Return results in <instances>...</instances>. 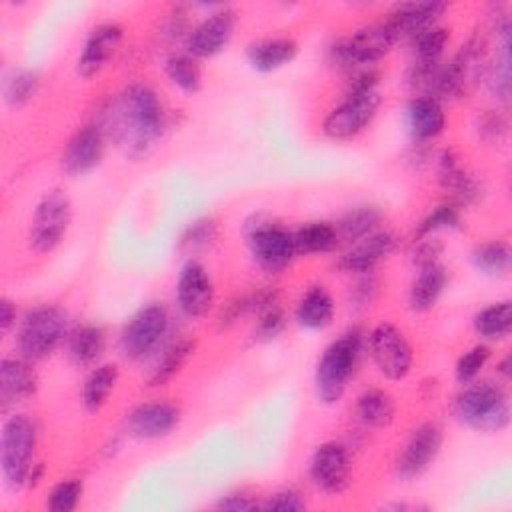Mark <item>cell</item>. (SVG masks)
<instances>
[{"instance_id": "cell-48", "label": "cell", "mask_w": 512, "mask_h": 512, "mask_svg": "<svg viewBox=\"0 0 512 512\" xmlns=\"http://www.w3.org/2000/svg\"><path fill=\"white\" fill-rule=\"evenodd\" d=\"M18 324V312H16V304L8 298L2 296L0 298V332L2 336H8Z\"/></svg>"}, {"instance_id": "cell-6", "label": "cell", "mask_w": 512, "mask_h": 512, "mask_svg": "<svg viewBox=\"0 0 512 512\" xmlns=\"http://www.w3.org/2000/svg\"><path fill=\"white\" fill-rule=\"evenodd\" d=\"M36 444L38 428L28 414L14 412L4 418L0 430V468L10 490L26 488L30 470L36 464Z\"/></svg>"}, {"instance_id": "cell-31", "label": "cell", "mask_w": 512, "mask_h": 512, "mask_svg": "<svg viewBox=\"0 0 512 512\" xmlns=\"http://www.w3.org/2000/svg\"><path fill=\"white\" fill-rule=\"evenodd\" d=\"M472 330L486 344L506 340L512 332V302L504 298L480 308L472 316Z\"/></svg>"}, {"instance_id": "cell-30", "label": "cell", "mask_w": 512, "mask_h": 512, "mask_svg": "<svg viewBox=\"0 0 512 512\" xmlns=\"http://www.w3.org/2000/svg\"><path fill=\"white\" fill-rule=\"evenodd\" d=\"M118 378L120 370L114 362H100L90 368L80 390V402L88 414H96L108 404Z\"/></svg>"}, {"instance_id": "cell-2", "label": "cell", "mask_w": 512, "mask_h": 512, "mask_svg": "<svg viewBox=\"0 0 512 512\" xmlns=\"http://www.w3.org/2000/svg\"><path fill=\"white\" fill-rule=\"evenodd\" d=\"M364 350L366 332L358 326L348 328L322 350L314 368V394L320 404L334 406L344 398Z\"/></svg>"}, {"instance_id": "cell-17", "label": "cell", "mask_w": 512, "mask_h": 512, "mask_svg": "<svg viewBox=\"0 0 512 512\" xmlns=\"http://www.w3.org/2000/svg\"><path fill=\"white\" fill-rule=\"evenodd\" d=\"M434 170L440 188L450 196L448 202L456 204L460 210L474 206L484 198V184L470 170L460 164L458 154L452 148H442L434 154Z\"/></svg>"}, {"instance_id": "cell-34", "label": "cell", "mask_w": 512, "mask_h": 512, "mask_svg": "<svg viewBox=\"0 0 512 512\" xmlns=\"http://www.w3.org/2000/svg\"><path fill=\"white\" fill-rule=\"evenodd\" d=\"M164 74L172 86H176L184 94H198L204 84L202 68L194 56L186 50L170 52L164 58Z\"/></svg>"}, {"instance_id": "cell-37", "label": "cell", "mask_w": 512, "mask_h": 512, "mask_svg": "<svg viewBox=\"0 0 512 512\" xmlns=\"http://www.w3.org/2000/svg\"><path fill=\"white\" fill-rule=\"evenodd\" d=\"M464 220H462V210L452 204L444 202L434 206L416 226V238L424 236H436L440 232H452V230H462Z\"/></svg>"}, {"instance_id": "cell-12", "label": "cell", "mask_w": 512, "mask_h": 512, "mask_svg": "<svg viewBox=\"0 0 512 512\" xmlns=\"http://www.w3.org/2000/svg\"><path fill=\"white\" fill-rule=\"evenodd\" d=\"M444 444V432L436 422L418 424L394 460V474L400 482H412L420 478L438 458Z\"/></svg>"}, {"instance_id": "cell-43", "label": "cell", "mask_w": 512, "mask_h": 512, "mask_svg": "<svg viewBox=\"0 0 512 512\" xmlns=\"http://www.w3.org/2000/svg\"><path fill=\"white\" fill-rule=\"evenodd\" d=\"M252 316V304H250V292L236 294L230 300H226L218 312H216V326L218 330L232 328L240 318Z\"/></svg>"}, {"instance_id": "cell-26", "label": "cell", "mask_w": 512, "mask_h": 512, "mask_svg": "<svg viewBox=\"0 0 512 512\" xmlns=\"http://www.w3.org/2000/svg\"><path fill=\"white\" fill-rule=\"evenodd\" d=\"M196 352V340L194 338H178L166 342L160 352L154 356V362L146 374V386L148 388H162L166 386L174 376L182 372V368L188 364V360Z\"/></svg>"}, {"instance_id": "cell-8", "label": "cell", "mask_w": 512, "mask_h": 512, "mask_svg": "<svg viewBox=\"0 0 512 512\" xmlns=\"http://www.w3.org/2000/svg\"><path fill=\"white\" fill-rule=\"evenodd\" d=\"M246 246L252 262L266 274L284 272L298 256L292 230L260 214L246 222Z\"/></svg>"}, {"instance_id": "cell-42", "label": "cell", "mask_w": 512, "mask_h": 512, "mask_svg": "<svg viewBox=\"0 0 512 512\" xmlns=\"http://www.w3.org/2000/svg\"><path fill=\"white\" fill-rule=\"evenodd\" d=\"M84 494L80 478H64L56 482L46 494V508L52 512H72L78 508Z\"/></svg>"}, {"instance_id": "cell-5", "label": "cell", "mask_w": 512, "mask_h": 512, "mask_svg": "<svg viewBox=\"0 0 512 512\" xmlns=\"http://www.w3.org/2000/svg\"><path fill=\"white\" fill-rule=\"evenodd\" d=\"M68 332V316L60 306H34L18 318L14 328L16 354L32 364L42 362L66 342Z\"/></svg>"}, {"instance_id": "cell-3", "label": "cell", "mask_w": 512, "mask_h": 512, "mask_svg": "<svg viewBox=\"0 0 512 512\" xmlns=\"http://www.w3.org/2000/svg\"><path fill=\"white\" fill-rule=\"evenodd\" d=\"M454 418L482 434L504 432L510 424V396L506 384L496 380H474L456 394L452 404Z\"/></svg>"}, {"instance_id": "cell-16", "label": "cell", "mask_w": 512, "mask_h": 512, "mask_svg": "<svg viewBox=\"0 0 512 512\" xmlns=\"http://www.w3.org/2000/svg\"><path fill=\"white\" fill-rule=\"evenodd\" d=\"M180 408L168 400H148L132 406L122 420V432L134 440H160L180 424Z\"/></svg>"}, {"instance_id": "cell-15", "label": "cell", "mask_w": 512, "mask_h": 512, "mask_svg": "<svg viewBox=\"0 0 512 512\" xmlns=\"http://www.w3.org/2000/svg\"><path fill=\"white\" fill-rule=\"evenodd\" d=\"M216 304V288L210 272L196 258H188L176 280V306L190 318L200 320L212 312Z\"/></svg>"}, {"instance_id": "cell-27", "label": "cell", "mask_w": 512, "mask_h": 512, "mask_svg": "<svg viewBox=\"0 0 512 512\" xmlns=\"http://www.w3.org/2000/svg\"><path fill=\"white\" fill-rule=\"evenodd\" d=\"M66 356L78 368H92L100 364L106 352V332L100 324L84 322L74 326L64 342Z\"/></svg>"}, {"instance_id": "cell-47", "label": "cell", "mask_w": 512, "mask_h": 512, "mask_svg": "<svg viewBox=\"0 0 512 512\" xmlns=\"http://www.w3.org/2000/svg\"><path fill=\"white\" fill-rule=\"evenodd\" d=\"M216 508L230 510V512H250V510H260V502L252 494L244 490H236L220 496L216 502Z\"/></svg>"}, {"instance_id": "cell-49", "label": "cell", "mask_w": 512, "mask_h": 512, "mask_svg": "<svg viewBox=\"0 0 512 512\" xmlns=\"http://www.w3.org/2000/svg\"><path fill=\"white\" fill-rule=\"evenodd\" d=\"M494 370H496V378L506 384L510 380V374H512V358H510V354H504L500 360H496Z\"/></svg>"}, {"instance_id": "cell-23", "label": "cell", "mask_w": 512, "mask_h": 512, "mask_svg": "<svg viewBox=\"0 0 512 512\" xmlns=\"http://www.w3.org/2000/svg\"><path fill=\"white\" fill-rule=\"evenodd\" d=\"M446 10V2H398L388 10L386 20L400 34V40H410L416 34L440 24Z\"/></svg>"}, {"instance_id": "cell-4", "label": "cell", "mask_w": 512, "mask_h": 512, "mask_svg": "<svg viewBox=\"0 0 512 512\" xmlns=\"http://www.w3.org/2000/svg\"><path fill=\"white\" fill-rule=\"evenodd\" d=\"M398 42L400 34L386 18H382L356 28L346 38L336 40L328 48V58L334 68L348 76L356 70L378 66V62H382Z\"/></svg>"}, {"instance_id": "cell-50", "label": "cell", "mask_w": 512, "mask_h": 512, "mask_svg": "<svg viewBox=\"0 0 512 512\" xmlns=\"http://www.w3.org/2000/svg\"><path fill=\"white\" fill-rule=\"evenodd\" d=\"M44 474H46V464H44V462H36V464L32 466V470H30V476H28V484H26V488H36V486L42 482Z\"/></svg>"}, {"instance_id": "cell-40", "label": "cell", "mask_w": 512, "mask_h": 512, "mask_svg": "<svg viewBox=\"0 0 512 512\" xmlns=\"http://www.w3.org/2000/svg\"><path fill=\"white\" fill-rule=\"evenodd\" d=\"M220 238V228L218 222L214 218L202 216L192 220L182 236H180V248L186 250L188 254H196V252H204L210 250Z\"/></svg>"}, {"instance_id": "cell-11", "label": "cell", "mask_w": 512, "mask_h": 512, "mask_svg": "<svg viewBox=\"0 0 512 512\" xmlns=\"http://www.w3.org/2000/svg\"><path fill=\"white\" fill-rule=\"evenodd\" d=\"M382 106L380 90L364 94H344L322 120V134L330 140H352L360 136L376 118Z\"/></svg>"}, {"instance_id": "cell-28", "label": "cell", "mask_w": 512, "mask_h": 512, "mask_svg": "<svg viewBox=\"0 0 512 512\" xmlns=\"http://www.w3.org/2000/svg\"><path fill=\"white\" fill-rule=\"evenodd\" d=\"M448 284V272L440 262L420 266L410 288H408V306L412 312L432 310Z\"/></svg>"}, {"instance_id": "cell-45", "label": "cell", "mask_w": 512, "mask_h": 512, "mask_svg": "<svg viewBox=\"0 0 512 512\" xmlns=\"http://www.w3.org/2000/svg\"><path fill=\"white\" fill-rule=\"evenodd\" d=\"M378 294V278L374 276V272L368 274H358L354 284L348 290V298L356 308H366L374 302Z\"/></svg>"}, {"instance_id": "cell-13", "label": "cell", "mask_w": 512, "mask_h": 512, "mask_svg": "<svg viewBox=\"0 0 512 512\" xmlns=\"http://www.w3.org/2000/svg\"><path fill=\"white\" fill-rule=\"evenodd\" d=\"M308 476L316 490L328 496H338L350 486L352 458L350 450L340 440L318 444L308 460Z\"/></svg>"}, {"instance_id": "cell-20", "label": "cell", "mask_w": 512, "mask_h": 512, "mask_svg": "<svg viewBox=\"0 0 512 512\" xmlns=\"http://www.w3.org/2000/svg\"><path fill=\"white\" fill-rule=\"evenodd\" d=\"M398 236L386 228H380L372 232L370 236L348 244V250L342 252L336 260V268L344 274H368L378 268L380 262H384L390 254L398 248Z\"/></svg>"}, {"instance_id": "cell-21", "label": "cell", "mask_w": 512, "mask_h": 512, "mask_svg": "<svg viewBox=\"0 0 512 512\" xmlns=\"http://www.w3.org/2000/svg\"><path fill=\"white\" fill-rule=\"evenodd\" d=\"M40 388L34 364L22 356H4L0 360V400L2 408H12L28 402Z\"/></svg>"}, {"instance_id": "cell-1", "label": "cell", "mask_w": 512, "mask_h": 512, "mask_svg": "<svg viewBox=\"0 0 512 512\" xmlns=\"http://www.w3.org/2000/svg\"><path fill=\"white\" fill-rule=\"evenodd\" d=\"M96 124L126 158L138 160L164 136L168 112L150 84L132 82L102 106Z\"/></svg>"}, {"instance_id": "cell-46", "label": "cell", "mask_w": 512, "mask_h": 512, "mask_svg": "<svg viewBox=\"0 0 512 512\" xmlns=\"http://www.w3.org/2000/svg\"><path fill=\"white\" fill-rule=\"evenodd\" d=\"M442 252H444V244L440 242V238H436V236L416 238V240H414V248H412V252H410L412 264H414L416 268H420V266H426V264L440 262Z\"/></svg>"}, {"instance_id": "cell-25", "label": "cell", "mask_w": 512, "mask_h": 512, "mask_svg": "<svg viewBox=\"0 0 512 512\" xmlns=\"http://www.w3.org/2000/svg\"><path fill=\"white\" fill-rule=\"evenodd\" d=\"M334 314H336L334 296L322 284L308 286L302 292V296L298 298L296 308H294L296 324L310 332L326 330L332 324Z\"/></svg>"}, {"instance_id": "cell-19", "label": "cell", "mask_w": 512, "mask_h": 512, "mask_svg": "<svg viewBox=\"0 0 512 512\" xmlns=\"http://www.w3.org/2000/svg\"><path fill=\"white\" fill-rule=\"evenodd\" d=\"M122 40H124L122 24L114 20L96 24L88 32L80 48V54L76 58V74L84 80L98 76L116 56V52L122 46Z\"/></svg>"}, {"instance_id": "cell-32", "label": "cell", "mask_w": 512, "mask_h": 512, "mask_svg": "<svg viewBox=\"0 0 512 512\" xmlns=\"http://www.w3.org/2000/svg\"><path fill=\"white\" fill-rule=\"evenodd\" d=\"M294 234V246L298 256H316V254H330L334 252L342 242L336 230V224L326 220H312L296 230Z\"/></svg>"}, {"instance_id": "cell-44", "label": "cell", "mask_w": 512, "mask_h": 512, "mask_svg": "<svg viewBox=\"0 0 512 512\" xmlns=\"http://www.w3.org/2000/svg\"><path fill=\"white\" fill-rule=\"evenodd\" d=\"M260 510L300 512V510H306V500L296 488H282V490L270 494L264 502H260Z\"/></svg>"}, {"instance_id": "cell-22", "label": "cell", "mask_w": 512, "mask_h": 512, "mask_svg": "<svg viewBox=\"0 0 512 512\" xmlns=\"http://www.w3.org/2000/svg\"><path fill=\"white\" fill-rule=\"evenodd\" d=\"M406 128L414 144H430L446 130L444 104L432 96L416 94L406 104Z\"/></svg>"}, {"instance_id": "cell-36", "label": "cell", "mask_w": 512, "mask_h": 512, "mask_svg": "<svg viewBox=\"0 0 512 512\" xmlns=\"http://www.w3.org/2000/svg\"><path fill=\"white\" fill-rule=\"evenodd\" d=\"M40 90V76L34 70H12L4 80V102L10 108H22L34 100Z\"/></svg>"}, {"instance_id": "cell-14", "label": "cell", "mask_w": 512, "mask_h": 512, "mask_svg": "<svg viewBox=\"0 0 512 512\" xmlns=\"http://www.w3.org/2000/svg\"><path fill=\"white\" fill-rule=\"evenodd\" d=\"M238 22V12L232 6H212L200 22L190 30V36L184 44V50L196 60L214 58L224 52L234 36Z\"/></svg>"}, {"instance_id": "cell-18", "label": "cell", "mask_w": 512, "mask_h": 512, "mask_svg": "<svg viewBox=\"0 0 512 512\" xmlns=\"http://www.w3.org/2000/svg\"><path fill=\"white\" fill-rule=\"evenodd\" d=\"M106 134L96 122H88L76 128L64 144L60 164L66 176L80 178L96 170L106 152Z\"/></svg>"}, {"instance_id": "cell-51", "label": "cell", "mask_w": 512, "mask_h": 512, "mask_svg": "<svg viewBox=\"0 0 512 512\" xmlns=\"http://www.w3.org/2000/svg\"><path fill=\"white\" fill-rule=\"evenodd\" d=\"M120 448H122V436H112V438L104 444V454L110 458V456H114L116 452H120Z\"/></svg>"}, {"instance_id": "cell-7", "label": "cell", "mask_w": 512, "mask_h": 512, "mask_svg": "<svg viewBox=\"0 0 512 512\" xmlns=\"http://www.w3.org/2000/svg\"><path fill=\"white\" fill-rule=\"evenodd\" d=\"M170 334V312L160 302L136 310L120 330L118 350L130 362L154 358Z\"/></svg>"}, {"instance_id": "cell-39", "label": "cell", "mask_w": 512, "mask_h": 512, "mask_svg": "<svg viewBox=\"0 0 512 512\" xmlns=\"http://www.w3.org/2000/svg\"><path fill=\"white\" fill-rule=\"evenodd\" d=\"M490 360H492V346L490 344L478 342V344L470 346L468 350H464L458 356V360L454 364V380L460 386H466V384L478 380Z\"/></svg>"}, {"instance_id": "cell-9", "label": "cell", "mask_w": 512, "mask_h": 512, "mask_svg": "<svg viewBox=\"0 0 512 512\" xmlns=\"http://www.w3.org/2000/svg\"><path fill=\"white\" fill-rule=\"evenodd\" d=\"M72 222V200L62 188H52L36 202L28 242L38 254L54 252L68 234Z\"/></svg>"}, {"instance_id": "cell-29", "label": "cell", "mask_w": 512, "mask_h": 512, "mask_svg": "<svg viewBox=\"0 0 512 512\" xmlns=\"http://www.w3.org/2000/svg\"><path fill=\"white\" fill-rule=\"evenodd\" d=\"M354 416L364 428H388L396 418L394 396L384 388H366L354 400Z\"/></svg>"}, {"instance_id": "cell-10", "label": "cell", "mask_w": 512, "mask_h": 512, "mask_svg": "<svg viewBox=\"0 0 512 512\" xmlns=\"http://www.w3.org/2000/svg\"><path fill=\"white\" fill-rule=\"evenodd\" d=\"M366 350L378 374L390 382H400L412 372V344L406 334L390 322H380L366 332Z\"/></svg>"}, {"instance_id": "cell-33", "label": "cell", "mask_w": 512, "mask_h": 512, "mask_svg": "<svg viewBox=\"0 0 512 512\" xmlns=\"http://www.w3.org/2000/svg\"><path fill=\"white\" fill-rule=\"evenodd\" d=\"M470 262L482 276L502 278L508 276L512 266V250L506 240L478 242L470 252Z\"/></svg>"}, {"instance_id": "cell-38", "label": "cell", "mask_w": 512, "mask_h": 512, "mask_svg": "<svg viewBox=\"0 0 512 512\" xmlns=\"http://www.w3.org/2000/svg\"><path fill=\"white\" fill-rule=\"evenodd\" d=\"M474 132L484 144H490V146L504 144L508 138V132H510L506 108L492 106V108H484L482 112H478L474 118Z\"/></svg>"}, {"instance_id": "cell-35", "label": "cell", "mask_w": 512, "mask_h": 512, "mask_svg": "<svg viewBox=\"0 0 512 512\" xmlns=\"http://www.w3.org/2000/svg\"><path fill=\"white\" fill-rule=\"evenodd\" d=\"M380 228H382V212L372 204L354 206L336 222L340 242H346V244H354Z\"/></svg>"}, {"instance_id": "cell-24", "label": "cell", "mask_w": 512, "mask_h": 512, "mask_svg": "<svg viewBox=\"0 0 512 512\" xmlns=\"http://www.w3.org/2000/svg\"><path fill=\"white\" fill-rule=\"evenodd\" d=\"M300 52L292 36H270L254 40L246 46V62L260 74H270L292 64Z\"/></svg>"}, {"instance_id": "cell-41", "label": "cell", "mask_w": 512, "mask_h": 512, "mask_svg": "<svg viewBox=\"0 0 512 512\" xmlns=\"http://www.w3.org/2000/svg\"><path fill=\"white\" fill-rule=\"evenodd\" d=\"M252 340L256 344H268L280 338V334L286 330L288 318L280 302L270 304L268 308L260 310L256 316H252Z\"/></svg>"}]
</instances>
